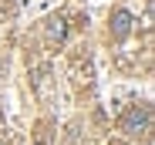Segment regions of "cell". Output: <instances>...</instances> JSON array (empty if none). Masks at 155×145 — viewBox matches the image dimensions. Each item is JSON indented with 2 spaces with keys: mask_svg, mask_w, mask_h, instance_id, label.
Segmentation results:
<instances>
[{
  "mask_svg": "<svg viewBox=\"0 0 155 145\" xmlns=\"http://www.w3.org/2000/svg\"><path fill=\"white\" fill-rule=\"evenodd\" d=\"M47 34H51V41H61V37H64V17H54V20H51Z\"/></svg>",
  "mask_w": 155,
  "mask_h": 145,
  "instance_id": "cell-3",
  "label": "cell"
},
{
  "mask_svg": "<svg viewBox=\"0 0 155 145\" xmlns=\"http://www.w3.org/2000/svg\"><path fill=\"white\" fill-rule=\"evenodd\" d=\"M111 24H115V37L121 41V37L128 34V24H132V14H125V10H118V14L111 17Z\"/></svg>",
  "mask_w": 155,
  "mask_h": 145,
  "instance_id": "cell-2",
  "label": "cell"
},
{
  "mask_svg": "<svg viewBox=\"0 0 155 145\" xmlns=\"http://www.w3.org/2000/svg\"><path fill=\"white\" fill-rule=\"evenodd\" d=\"M115 145H118V142H115Z\"/></svg>",
  "mask_w": 155,
  "mask_h": 145,
  "instance_id": "cell-4",
  "label": "cell"
},
{
  "mask_svg": "<svg viewBox=\"0 0 155 145\" xmlns=\"http://www.w3.org/2000/svg\"><path fill=\"white\" fill-rule=\"evenodd\" d=\"M148 128H152V108L148 105H142V108H132L125 118H121V132H128V135H148Z\"/></svg>",
  "mask_w": 155,
  "mask_h": 145,
  "instance_id": "cell-1",
  "label": "cell"
}]
</instances>
